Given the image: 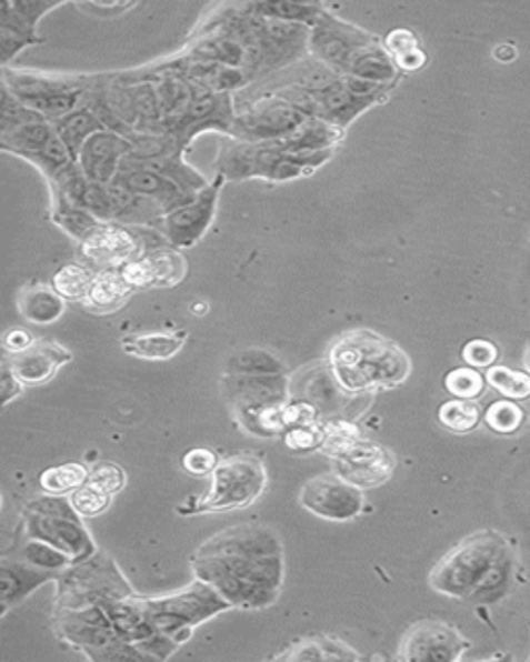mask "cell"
Listing matches in <instances>:
<instances>
[{"mask_svg": "<svg viewBox=\"0 0 530 662\" xmlns=\"http://www.w3.org/2000/svg\"><path fill=\"white\" fill-rule=\"evenodd\" d=\"M71 361V350L54 340H38L26 352L9 359L13 373L23 385H44L54 379L61 367Z\"/></svg>", "mask_w": 530, "mask_h": 662, "instance_id": "cell-21", "label": "cell"}, {"mask_svg": "<svg viewBox=\"0 0 530 662\" xmlns=\"http://www.w3.org/2000/svg\"><path fill=\"white\" fill-rule=\"evenodd\" d=\"M133 294V287L124 280L121 270L98 271L93 282H91L90 292L81 304L98 315H108L119 311L129 297Z\"/></svg>", "mask_w": 530, "mask_h": 662, "instance_id": "cell-23", "label": "cell"}, {"mask_svg": "<svg viewBox=\"0 0 530 662\" xmlns=\"http://www.w3.org/2000/svg\"><path fill=\"white\" fill-rule=\"evenodd\" d=\"M184 342V331H146L124 335L121 347L127 354L141 361H168L181 352Z\"/></svg>", "mask_w": 530, "mask_h": 662, "instance_id": "cell-25", "label": "cell"}, {"mask_svg": "<svg viewBox=\"0 0 530 662\" xmlns=\"http://www.w3.org/2000/svg\"><path fill=\"white\" fill-rule=\"evenodd\" d=\"M57 582L59 594L54 609H79L136 594L119 565L100 551L93 558L62 570L57 575Z\"/></svg>", "mask_w": 530, "mask_h": 662, "instance_id": "cell-9", "label": "cell"}, {"mask_svg": "<svg viewBox=\"0 0 530 662\" xmlns=\"http://www.w3.org/2000/svg\"><path fill=\"white\" fill-rule=\"evenodd\" d=\"M88 482L96 484L98 489H102L108 495H119L124 484H127V474L121 467L112 464V462H98L96 467L90 470V479Z\"/></svg>", "mask_w": 530, "mask_h": 662, "instance_id": "cell-41", "label": "cell"}, {"mask_svg": "<svg viewBox=\"0 0 530 662\" xmlns=\"http://www.w3.org/2000/svg\"><path fill=\"white\" fill-rule=\"evenodd\" d=\"M17 309L33 325H50L64 315L67 299L52 287L28 284L17 294Z\"/></svg>", "mask_w": 530, "mask_h": 662, "instance_id": "cell-24", "label": "cell"}, {"mask_svg": "<svg viewBox=\"0 0 530 662\" xmlns=\"http://www.w3.org/2000/svg\"><path fill=\"white\" fill-rule=\"evenodd\" d=\"M90 479V470L83 464H59L48 468L40 474V487L46 495H67L73 493L79 487H83Z\"/></svg>", "mask_w": 530, "mask_h": 662, "instance_id": "cell-32", "label": "cell"}, {"mask_svg": "<svg viewBox=\"0 0 530 662\" xmlns=\"http://www.w3.org/2000/svg\"><path fill=\"white\" fill-rule=\"evenodd\" d=\"M333 472L359 489H373L390 481L394 474V453L381 443L359 437L332 455Z\"/></svg>", "mask_w": 530, "mask_h": 662, "instance_id": "cell-14", "label": "cell"}, {"mask_svg": "<svg viewBox=\"0 0 530 662\" xmlns=\"http://www.w3.org/2000/svg\"><path fill=\"white\" fill-rule=\"evenodd\" d=\"M52 623L57 635L81 650L90 661H146L143 652L117 633L102 604L54 609Z\"/></svg>", "mask_w": 530, "mask_h": 662, "instance_id": "cell-5", "label": "cell"}, {"mask_svg": "<svg viewBox=\"0 0 530 662\" xmlns=\"http://www.w3.org/2000/svg\"><path fill=\"white\" fill-rule=\"evenodd\" d=\"M121 271L133 290L172 288L187 275V259L179 249L162 247L131 261Z\"/></svg>", "mask_w": 530, "mask_h": 662, "instance_id": "cell-19", "label": "cell"}, {"mask_svg": "<svg viewBox=\"0 0 530 662\" xmlns=\"http://www.w3.org/2000/svg\"><path fill=\"white\" fill-rule=\"evenodd\" d=\"M438 419L448 431L464 435V433H470L481 421V410L472 404V400L454 398V400H448L441 404L438 410Z\"/></svg>", "mask_w": 530, "mask_h": 662, "instance_id": "cell-35", "label": "cell"}, {"mask_svg": "<svg viewBox=\"0 0 530 662\" xmlns=\"http://www.w3.org/2000/svg\"><path fill=\"white\" fill-rule=\"evenodd\" d=\"M57 133L61 137L64 148L73 156V160H79V153L88 139L100 131H107V124L98 119V114L91 108H79L76 112L62 117L59 121L52 122Z\"/></svg>", "mask_w": 530, "mask_h": 662, "instance_id": "cell-27", "label": "cell"}, {"mask_svg": "<svg viewBox=\"0 0 530 662\" xmlns=\"http://www.w3.org/2000/svg\"><path fill=\"white\" fill-rule=\"evenodd\" d=\"M383 50L390 54L398 71H419L427 62V54L419 46V38L410 30H392L383 38Z\"/></svg>", "mask_w": 530, "mask_h": 662, "instance_id": "cell-29", "label": "cell"}, {"mask_svg": "<svg viewBox=\"0 0 530 662\" xmlns=\"http://www.w3.org/2000/svg\"><path fill=\"white\" fill-rule=\"evenodd\" d=\"M278 661H361L363 656L333 635L307 638L276 656Z\"/></svg>", "mask_w": 530, "mask_h": 662, "instance_id": "cell-26", "label": "cell"}, {"mask_svg": "<svg viewBox=\"0 0 530 662\" xmlns=\"http://www.w3.org/2000/svg\"><path fill=\"white\" fill-rule=\"evenodd\" d=\"M23 383L19 381V377L13 373L11 362L4 359L2 362V375H0V390H2V407H9L13 400H17L23 393Z\"/></svg>", "mask_w": 530, "mask_h": 662, "instance_id": "cell-44", "label": "cell"}, {"mask_svg": "<svg viewBox=\"0 0 530 662\" xmlns=\"http://www.w3.org/2000/svg\"><path fill=\"white\" fill-rule=\"evenodd\" d=\"M321 422L319 424H307V427H290L282 435L284 445L292 452L301 453L321 450V443H323Z\"/></svg>", "mask_w": 530, "mask_h": 662, "instance_id": "cell-40", "label": "cell"}, {"mask_svg": "<svg viewBox=\"0 0 530 662\" xmlns=\"http://www.w3.org/2000/svg\"><path fill=\"white\" fill-rule=\"evenodd\" d=\"M522 422H524L522 408L516 407L510 400H500L487 408L486 424L500 435H512L522 427Z\"/></svg>", "mask_w": 530, "mask_h": 662, "instance_id": "cell-38", "label": "cell"}, {"mask_svg": "<svg viewBox=\"0 0 530 662\" xmlns=\"http://www.w3.org/2000/svg\"><path fill=\"white\" fill-rule=\"evenodd\" d=\"M143 602L153 628L172 638L179 646L191 640L198 625L232 609L216 588L201 580L167 596L143 599Z\"/></svg>", "mask_w": 530, "mask_h": 662, "instance_id": "cell-6", "label": "cell"}, {"mask_svg": "<svg viewBox=\"0 0 530 662\" xmlns=\"http://www.w3.org/2000/svg\"><path fill=\"white\" fill-rule=\"evenodd\" d=\"M0 146L9 153L30 160L44 174L48 184H52L77 164L73 156L64 148L54 124L48 119H38L11 131H2Z\"/></svg>", "mask_w": 530, "mask_h": 662, "instance_id": "cell-11", "label": "cell"}, {"mask_svg": "<svg viewBox=\"0 0 530 662\" xmlns=\"http://www.w3.org/2000/svg\"><path fill=\"white\" fill-rule=\"evenodd\" d=\"M496 544L491 534H474L454 546L429 573V584L446 596L467 599L487 596L498 582L496 578Z\"/></svg>", "mask_w": 530, "mask_h": 662, "instance_id": "cell-4", "label": "cell"}, {"mask_svg": "<svg viewBox=\"0 0 530 662\" xmlns=\"http://www.w3.org/2000/svg\"><path fill=\"white\" fill-rule=\"evenodd\" d=\"M268 487L266 464L249 453L228 455L218 462L212 472L210 491L193 505H181L182 515L191 513H220L244 510L263 495Z\"/></svg>", "mask_w": 530, "mask_h": 662, "instance_id": "cell-8", "label": "cell"}, {"mask_svg": "<svg viewBox=\"0 0 530 662\" xmlns=\"http://www.w3.org/2000/svg\"><path fill=\"white\" fill-rule=\"evenodd\" d=\"M69 499H71L76 512L81 518H96V515L107 512L110 503H112V495H108L91 482H86L83 487H79L77 491L71 493Z\"/></svg>", "mask_w": 530, "mask_h": 662, "instance_id": "cell-39", "label": "cell"}, {"mask_svg": "<svg viewBox=\"0 0 530 662\" xmlns=\"http://www.w3.org/2000/svg\"><path fill=\"white\" fill-rule=\"evenodd\" d=\"M16 558L23 559L36 568L57 573L73 565V559L69 558L67 553H62L61 549H57L48 542L38 541V539H28V542L17 551Z\"/></svg>", "mask_w": 530, "mask_h": 662, "instance_id": "cell-34", "label": "cell"}, {"mask_svg": "<svg viewBox=\"0 0 530 662\" xmlns=\"http://www.w3.org/2000/svg\"><path fill=\"white\" fill-rule=\"evenodd\" d=\"M467 648L469 642L456 628L436 619H423L404 633L398 659L404 662H452L458 661Z\"/></svg>", "mask_w": 530, "mask_h": 662, "instance_id": "cell-16", "label": "cell"}, {"mask_svg": "<svg viewBox=\"0 0 530 662\" xmlns=\"http://www.w3.org/2000/svg\"><path fill=\"white\" fill-rule=\"evenodd\" d=\"M23 528L28 539L48 542L81 563L98 553V546L83 526L71 499L62 495L38 496L23 508Z\"/></svg>", "mask_w": 530, "mask_h": 662, "instance_id": "cell-7", "label": "cell"}, {"mask_svg": "<svg viewBox=\"0 0 530 662\" xmlns=\"http://www.w3.org/2000/svg\"><path fill=\"white\" fill-rule=\"evenodd\" d=\"M222 393L234 410L287 404L290 400L284 375H224Z\"/></svg>", "mask_w": 530, "mask_h": 662, "instance_id": "cell-20", "label": "cell"}, {"mask_svg": "<svg viewBox=\"0 0 530 662\" xmlns=\"http://www.w3.org/2000/svg\"><path fill=\"white\" fill-rule=\"evenodd\" d=\"M224 182L227 179L222 174H218L216 181L210 182L196 197V201L168 213L160 224V232L164 234L170 247H174L179 251L191 249L206 237V232L210 230L213 218H216L218 199H220V191H222Z\"/></svg>", "mask_w": 530, "mask_h": 662, "instance_id": "cell-15", "label": "cell"}, {"mask_svg": "<svg viewBox=\"0 0 530 662\" xmlns=\"http://www.w3.org/2000/svg\"><path fill=\"white\" fill-rule=\"evenodd\" d=\"M33 335L26 328H11L2 335V348L7 352V357H16L26 352L28 348L33 347Z\"/></svg>", "mask_w": 530, "mask_h": 662, "instance_id": "cell-45", "label": "cell"}, {"mask_svg": "<svg viewBox=\"0 0 530 662\" xmlns=\"http://www.w3.org/2000/svg\"><path fill=\"white\" fill-rule=\"evenodd\" d=\"M137 143L114 131H100L88 139L77 165L83 177L96 184H110L121 170L122 160L136 151Z\"/></svg>", "mask_w": 530, "mask_h": 662, "instance_id": "cell-18", "label": "cell"}, {"mask_svg": "<svg viewBox=\"0 0 530 662\" xmlns=\"http://www.w3.org/2000/svg\"><path fill=\"white\" fill-rule=\"evenodd\" d=\"M247 11L256 13V17H268L276 21H301L309 26H318L323 19V7L321 4H297V2H259V4H249Z\"/></svg>", "mask_w": 530, "mask_h": 662, "instance_id": "cell-31", "label": "cell"}, {"mask_svg": "<svg viewBox=\"0 0 530 662\" xmlns=\"http://www.w3.org/2000/svg\"><path fill=\"white\" fill-rule=\"evenodd\" d=\"M98 271L88 263H69L52 278V288L67 301H83L90 292L91 282Z\"/></svg>", "mask_w": 530, "mask_h": 662, "instance_id": "cell-33", "label": "cell"}, {"mask_svg": "<svg viewBox=\"0 0 530 662\" xmlns=\"http://www.w3.org/2000/svg\"><path fill=\"white\" fill-rule=\"evenodd\" d=\"M333 150L316 153H294L280 150L272 143H243L234 146L220 156L218 174L227 181L241 182L247 179L288 182L313 174L328 160H332Z\"/></svg>", "mask_w": 530, "mask_h": 662, "instance_id": "cell-3", "label": "cell"}, {"mask_svg": "<svg viewBox=\"0 0 530 662\" xmlns=\"http://www.w3.org/2000/svg\"><path fill=\"white\" fill-rule=\"evenodd\" d=\"M311 117L287 100L259 102L249 112L234 117L230 136L244 143H272L297 133Z\"/></svg>", "mask_w": 530, "mask_h": 662, "instance_id": "cell-13", "label": "cell"}, {"mask_svg": "<svg viewBox=\"0 0 530 662\" xmlns=\"http://www.w3.org/2000/svg\"><path fill=\"white\" fill-rule=\"evenodd\" d=\"M527 367H529V371H530V348H529V350H527Z\"/></svg>", "mask_w": 530, "mask_h": 662, "instance_id": "cell-49", "label": "cell"}, {"mask_svg": "<svg viewBox=\"0 0 530 662\" xmlns=\"http://www.w3.org/2000/svg\"><path fill=\"white\" fill-rule=\"evenodd\" d=\"M336 381L349 393L394 390L410 375L409 354L392 340L371 330L340 335L328 354Z\"/></svg>", "mask_w": 530, "mask_h": 662, "instance_id": "cell-2", "label": "cell"}, {"mask_svg": "<svg viewBox=\"0 0 530 662\" xmlns=\"http://www.w3.org/2000/svg\"><path fill=\"white\" fill-rule=\"evenodd\" d=\"M487 381L493 390H498L508 400L530 398V375L522 371H512L508 367H489Z\"/></svg>", "mask_w": 530, "mask_h": 662, "instance_id": "cell-36", "label": "cell"}, {"mask_svg": "<svg viewBox=\"0 0 530 662\" xmlns=\"http://www.w3.org/2000/svg\"><path fill=\"white\" fill-rule=\"evenodd\" d=\"M224 371L227 375H282L284 362L266 348H244L228 359Z\"/></svg>", "mask_w": 530, "mask_h": 662, "instance_id": "cell-28", "label": "cell"}, {"mask_svg": "<svg viewBox=\"0 0 530 662\" xmlns=\"http://www.w3.org/2000/svg\"><path fill=\"white\" fill-rule=\"evenodd\" d=\"M4 88L16 96L21 104L42 114L50 122L76 112L83 106V98H90L88 83L73 79L19 73L4 69Z\"/></svg>", "mask_w": 530, "mask_h": 662, "instance_id": "cell-10", "label": "cell"}, {"mask_svg": "<svg viewBox=\"0 0 530 662\" xmlns=\"http://www.w3.org/2000/svg\"><path fill=\"white\" fill-rule=\"evenodd\" d=\"M50 220L62 228L71 239L83 242L90 234H93L104 222L98 220L91 211L77 208L64 201H52V213Z\"/></svg>", "mask_w": 530, "mask_h": 662, "instance_id": "cell-30", "label": "cell"}, {"mask_svg": "<svg viewBox=\"0 0 530 662\" xmlns=\"http://www.w3.org/2000/svg\"><path fill=\"white\" fill-rule=\"evenodd\" d=\"M493 54H496V59H498V61L506 62V61H514L516 54H518V52H516L514 46L506 44V46H498V48H496V52H493Z\"/></svg>", "mask_w": 530, "mask_h": 662, "instance_id": "cell-47", "label": "cell"}, {"mask_svg": "<svg viewBox=\"0 0 530 662\" xmlns=\"http://www.w3.org/2000/svg\"><path fill=\"white\" fill-rule=\"evenodd\" d=\"M191 568L234 609L261 611L278 601L284 584L282 541L258 524L227 528L199 546Z\"/></svg>", "mask_w": 530, "mask_h": 662, "instance_id": "cell-1", "label": "cell"}, {"mask_svg": "<svg viewBox=\"0 0 530 662\" xmlns=\"http://www.w3.org/2000/svg\"><path fill=\"white\" fill-rule=\"evenodd\" d=\"M486 377L474 367H458L443 379V388L460 400H477L486 392Z\"/></svg>", "mask_w": 530, "mask_h": 662, "instance_id": "cell-37", "label": "cell"}, {"mask_svg": "<svg viewBox=\"0 0 530 662\" xmlns=\"http://www.w3.org/2000/svg\"><path fill=\"white\" fill-rule=\"evenodd\" d=\"M299 503L307 512L330 522L354 520L363 513L367 505L363 489L344 481L333 470L304 482L299 493Z\"/></svg>", "mask_w": 530, "mask_h": 662, "instance_id": "cell-12", "label": "cell"}, {"mask_svg": "<svg viewBox=\"0 0 530 662\" xmlns=\"http://www.w3.org/2000/svg\"><path fill=\"white\" fill-rule=\"evenodd\" d=\"M61 2H2L0 4V46L2 64L11 61L26 46L38 44V21Z\"/></svg>", "mask_w": 530, "mask_h": 662, "instance_id": "cell-17", "label": "cell"}, {"mask_svg": "<svg viewBox=\"0 0 530 662\" xmlns=\"http://www.w3.org/2000/svg\"><path fill=\"white\" fill-rule=\"evenodd\" d=\"M57 572L36 568L19 558H2L0 561V594H2V615H7L19 602L26 601L33 590L44 586L46 582L57 580Z\"/></svg>", "mask_w": 530, "mask_h": 662, "instance_id": "cell-22", "label": "cell"}, {"mask_svg": "<svg viewBox=\"0 0 530 662\" xmlns=\"http://www.w3.org/2000/svg\"><path fill=\"white\" fill-rule=\"evenodd\" d=\"M191 311H193L196 315H199V313H206V311H208V302H201V304H199V302H196V304L191 307Z\"/></svg>", "mask_w": 530, "mask_h": 662, "instance_id": "cell-48", "label": "cell"}, {"mask_svg": "<svg viewBox=\"0 0 530 662\" xmlns=\"http://www.w3.org/2000/svg\"><path fill=\"white\" fill-rule=\"evenodd\" d=\"M81 9H86V11H124V9H131L133 4H79Z\"/></svg>", "mask_w": 530, "mask_h": 662, "instance_id": "cell-46", "label": "cell"}, {"mask_svg": "<svg viewBox=\"0 0 530 662\" xmlns=\"http://www.w3.org/2000/svg\"><path fill=\"white\" fill-rule=\"evenodd\" d=\"M218 455L208 448H193L182 455V468L193 477H206L212 474L218 467Z\"/></svg>", "mask_w": 530, "mask_h": 662, "instance_id": "cell-43", "label": "cell"}, {"mask_svg": "<svg viewBox=\"0 0 530 662\" xmlns=\"http://www.w3.org/2000/svg\"><path fill=\"white\" fill-rule=\"evenodd\" d=\"M500 352L498 347L489 340H470L469 344L462 348V361L467 362L469 367L474 369H486V367H493L498 361Z\"/></svg>", "mask_w": 530, "mask_h": 662, "instance_id": "cell-42", "label": "cell"}]
</instances>
